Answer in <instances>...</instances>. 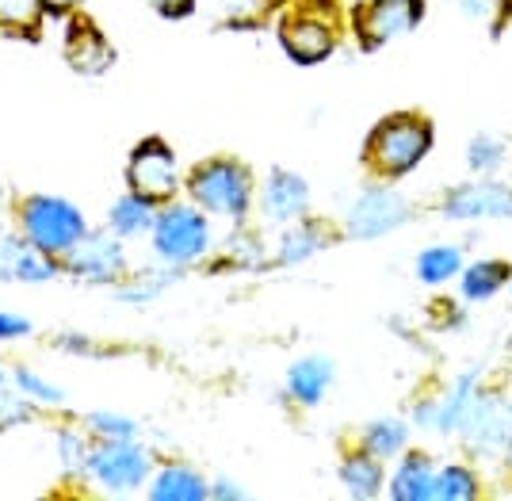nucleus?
<instances>
[{
	"instance_id": "obj_1",
	"label": "nucleus",
	"mask_w": 512,
	"mask_h": 501,
	"mask_svg": "<svg viewBox=\"0 0 512 501\" xmlns=\"http://www.w3.org/2000/svg\"><path fill=\"white\" fill-rule=\"evenodd\" d=\"M432 150V127L421 115H390L367 138V165L383 176H406Z\"/></svg>"
},
{
	"instance_id": "obj_2",
	"label": "nucleus",
	"mask_w": 512,
	"mask_h": 501,
	"mask_svg": "<svg viewBox=\"0 0 512 501\" xmlns=\"http://www.w3.org/2000/svg\"><path fill=\"white\" fill-rule=\"evenodd\" d=\"M20 222H23V241L35 245L39 253H50V257H65L88 234L85 215L69 199H58V196L27 199L20 211Z\"/></svg>"
},
{
	"instance_id": "obj_3",
	"label": "nucleus",
	"mask_w": 512,
	"mask_h": 501,
	"mask_svg": "<svg viewBox=\"0 0 512 501\" xmlns=\"http://www.w3.org/2000/svg\"><path fill=\"white\" fill-rule=\"evenodd\" d=\"M188 192L203 211L241 222L249 215V203H253V180L237 161L214 157V161H203L199 169H192Z\"/></svg>"
},
{
	"instance_id": "obj_4",
	"label": "nucleus",
	"mask_w": 512,
	"mask_h": 501,
	"mask_svg": "<svg viewBox=\"0 0 512 501\" xmlns=\"http://www.w3.org/2000/svg\"><path fill=\"white\" fill-rule=\"evenodd\" d=\"M211 249V226L195 207H169L153 218V253L169 264H192Z\"/></svg>"
},
{
	"instance_id": "obj_5",
	"label": "nucleus",
	"mask_w": 512,
	"mask_h": 501,
	"mask_svg": "<svg viewBox=\"0 0 512 501\" xmlns=\"http://www.w3.org/2000/svg\"><path fill=\"white\" fill-rule=\"evenodd\" d=\"M459 433L467 440V448L493 459L512 444V402L501 394H474V402L459 421Z\"/></svg>"
},
{
	"instance_id": "obj_6",
	"label": "nucleus",
	"mask_w": 512,
	"mask_h": 501,
	"mask_svg": "<svg viewBox=\"0 0 512 501\" xmlns=\"http://www.w3.org/2000/svg\"><path fill=\"white\" fill-rule=\"evenodd\" d=\"M88 471L111 494H130L134 486L150 479V452L138 448L134 440H104L100 448H92Z\"/></svg>"
},
{
	"instance_id": "obj_7",
	"label": "nucleus",
	"mask_w": 512,
	"mask_h": 501,
	"mask_svg": "<svg viewBox=\"0 0 512 501\" xmlns=\"http://www.w3.org/2000/svg\"><path fill=\"white\" fill-rule=\"evenodd\" d=\"M127 184L134 196L150 199V203H161V199L176 196V188H180V169H176V157H172L169 142L146 138L138 150L130 153Z\"/></svg>"
},
{
	"instance_id": "obj_8",
	"label": "nucleus",
	"mask_w": 512,
	"mask_h": 501,
	"mask_svg": "<svg viewBox=\"0 0 512 501\" xmlns=\"http://www.w3.org/2000/svg\"><path fill=\"white\" fill-rule=\"evenodd\" d=\"M406 218H409V199L402 192H394V188H386V184H375V188L360 192V199L352 203L344 226H348L352 238H379V234L398 230Z\"/></svg>"
},
{
	"instance_id": "obj_9",
	"label": "nucleus",
	"mask_w": 512,
	"mask_h": 501,
	"mask_svg": "<svg viewBox=\"0 0 512 501\" xmlns=\"http://www.w3.org/2000/svg\"><path fill=\"white\" fill-rule=\"evenodd\" d=\"M65 268L81 280H92V284H115L127 268V257H123L119 241L104 238V234H85L65 253Z\"/></svg>"
},
{
	"instance_id": "obj_10",
	"label": "nucleus",
	"mask_w": 512,
	"mask_h": 501,
	"mask_svg": "<svg viewBox=\"0 0 512 501\" xmlns=\"http://www.w3.org/2000/svg\"><path fill=\"white\" fill-rule=\"evenodd\" d=\"M425 20L421 0H371L360 12V35L367 46H383L398 35H409Z\"/></svg>"
},
{
	"instance_id": "obj_11",
	"label": "nucleus",
	"mask_w": 512,
	"mask_h": 501,
	"mask_svg": "<svg viewBox=\"0 0 512 501\" xmlns=\"http://www.w3.org/2000/svg\"><path fill=\"white\" fill-rule=\"evenodd\" d=\"M448 218H512V188L505 184H463L444 203Z\"/></svg>"
},
{
	"instance_id": "obj_12",
	"label": "nucleus",
	"mask_w": 512,
	"mask_h": 501,
	"mask_svg": "<svg viewBox=\"0 0 512 501\" xmlns=\"http://www.w3.org/2000/svg\"><path fill=\"white\" fill-rule=\"evenodd\" d=\"M279 39H283L287 54L295 62L314 66V62H325L329 50H333V27L325 20H318V16H287Z\"/></svg>"
},
{
	"instance_id": "obj_13",
	"label": "nucleus",
	"mask_w": 512,
	"mask_h": 501,
	"mask_svg": "<svg viewBox=\"0 0 512 501\" xmlns=\"http://www.w3.org/2000/svg\"><path fill=\"white\" fill-rule=\"evenodd\" d=\"M474 394H478V371H474V375H463L448 394H436L432 402L417 406V425H425V429H440V433L459 429V421H463L467 406L474 402Z\"/></svg>"
},
{
	"instance_id": "obj_14",
	"label": "nucleus",
	"mask_w": 512,
	"mask_h": 501,
	"mask_svg": "<svg viewBox=\"0 0 512 501\" xmlns=\"http://www.w3.org/2000/svg\"><path fill=\"white\" fill-rule=\"evenodd\" d=\"M306 207H310V188H306L302 176L283 173V169L268 176V184H264V215L272 222H299L306 215Z\"/></svg>"
},
{
	"instance_id": "obj_15",
	"label": "nucleus",
	"mask_w": 512,
	"mask_h": 501,
	"mask_svg": "<svg viewBox=\"0 0 512 501\" xmlns=\"http://www.w3.org/2000/svg\"><path fill=\"white\" fill-rule=\"evenodd\" d=\"M394 501H432L436 498V467L425 456H406L390 479Z\"/></svg>"
},
{
	"instance_id": "obj_16",
	"label": "nucleus",
	"mask_w": 512,
	"mask_h": 501,
	"mask_svg": "<svg viewBox=\"0 0 512 501\" xmlns=\"http://www.w3.org/2000/svg\"><path fill=\"white\" fill-rule=\"evenodd\" d=\"M333 383V364L325 356H306L287 375V391L299 406H318Z\"/></svg>"
},
{
	"instance_id": "obj_17",
	"label": "nucleus",
	"mask_w": 512,
	"mask_h": 501,
	"mask_svg": "<svg viewBox=\"0 0 512 501\" xmlns=\"http://www.w3.org/2000/svg\"><path fill=\"white\" fill-rule=\"evenodd\" d=\"M207 494H211L207 482L199 479L192 467H161L150 486L153 501H203Z\"/></svg>"
},
{
	"instance_id": "obj_18",
	"label": "nucleus",
	"mask_w": 512,
	"mask_h": 501,
	"mask_svg": "<svg viewBox=\"0 0 512 501\" xmlns=\"http://www.w3.org/2000/svg\"><path fill=\"white\" fill-rule=\"evenodd\" d=\"M341 482L352 498H375L383 490V459L371 456L367 448L348 456L341 467Z\"/></svg>"
},
{
	"instance_id": "obj_19",
	"label": "nucleus",
	"mask_w": 512,
	"mask_h": 501,
	"mask_svg": "<svg viewBox=\"0 0 512 501\" xmlns=\"http://www.w3.org/2000/svg\"><path fill=\"white\" fill-rule=\"evenodd\" d=\"M65 54H69V66L81 69V73H100V69L111 66V46H107L104 35H96L92 27L73 31V35H69V46H65Z\"/></svg>"
},
{
	"instance_id": "obj_20",
	"label": "nucleus",
	"mask_w": 512,
	"mask_h": 501,
	"mask_svg": "<svg viewBox=\"0 0 512 501\" xmlns=\"http://www.w3.org/2000/svg\"><path fill=\"white\" fill-rule=\"evenodd\" d=\"M111 230L119 234V238H138V234H146L153 230V203L142 196H123L115 199V207H111Z\"/></svg>"
},
{
	"instance_id": "obj_21",
	"label": "nucleus",
	"mask_w": 512,
	"mask_h": 501,
	"mask_svg": "<svg viewBox=\"0 0 512 501\" xmlns=\"http://www.w3.org/2000/svg\"><path fill=\"white\" fill-rule=\"evenodd\" d=\"M505 284H509V264L501 261H478L463 272V295H467L470 303L493 299Z\"/></svg>"
},
{
	"instance_id": "obj_22",
	"label": "nucleus",
	"mask_w": 512,
	"mask_h": 501,
	"mask_svg": "<svg viewBox=\"0 0 512 501\" xmlns=\"http://www.w3.org/2000/svg\"><path fill=\"white\" fill-rule=\"evenodd\" d=\"M406 440H409L406 421H398V417H383V421H371V425H367V433H363V448H367L371 456L390 459L406 448Z\"/></svg>"
},
{
	"instance_id": "obj_23",
	"label": "nucleus",
	"mask_w": 512,
	"mask_h": 501,
	"mask_svg": "<svg viewBox=\"0 0 512 501\" xmlns=\"http://www.w3.org/2000/svg\"><path fill=\"white\" fill-rule=\"evenodd\" d=\"M459 272H463V253L455 245H432L417 261V276L425 284H444V280L459 276Z\"/></svg>"
},
{
	"instance_id": "obj_24",
	"label": "nucleus",
	"mask_w": 512,
	"mask_h": 501,
	"mask_svg": "<svg viewBox=\"0 0 512 501\" xmlns=\"http://www.w3.org/2000/svg\"><path fill=\"white\" fill-rule=\"evenodd\" d=\"M321 230L314 226H291L283 238H279V261L283 264H299V261H310L314 253L321 249Z\"/></svg>"
},
{
	"instance_id": "obj_25",
	"label": "nucleus",
	"mask_w": 512,
	"mask_h": 501,
	"mask_svg": "<svg viewBox=\"0 0 512 501\" xmlns=\"http://www.w3.org/2000/svg\"><path fill=\"white\" fill-rule=\"evenodd\" d=\"M478 494V482L467 467H444L436 471V498L440 501H470Z\"/></svg>"
},
{
	"instance_id": "obj_26",
	"label": "nucleus",
	"mask_w": 512,
	"mask_h": 501,
	"mask_svg": "<svg viewBox=\"0 0 512 501\" xmlns=\"http://www.w3.org/2000/svg\"><path fill=\"white\" fill-rule=\"evenodd\" d=\"M43 20V0H0V27L4 31H27Z\"/></svg>"
},
{
	"instance_id": "obj_27",
	"label": "nucleus",
	"mask_w": 512,
	"mask_h": 501,
	"mask_svg": "<svg viewBox=\"0 0 512 501\" xmlns=\"http://www.w3.org/2000/svg\"><path fill=\"white\" fill-rule=\"evenodd\" d=\"M467 161H470V169L490 173V169H497V165L505 161V142H497L490 134H478L467 146Z\"/></svg>"
},
{
	"instance_id": "obj_28",
	"label": "nucleus",
	"mask_w": 512,
	"mask_h": 501,
	"mask_svg": "<svg viewBox=\"0 0 512 501\" xmlns=\"http://www.w3.org/2000/svg\"><path fill=\"white\" fill-rule=\"evenodd\" d=\"M88 429L96 436H107V440H134L138 436V425L119 414H88Z\"/></svg>"
},
{
	"instance_id": "obj_29",
	"label": "nucleus",
	"mask_w": 512,
	"mask_h": 501,
	"mask_svg": "<svg viewBox=\"0 0 512 501\" xmlns=\"http://www.w3.org/2000/svg\"><path fill=\"white\" fill-rule=\"evenodd\" d=\"M16 387H20L23 398H31V402H43V406H62V391H54L50 383H43L39 375H31V371H16Z\"/></svg>"
},
{
	"instance_id": "obj_30",
	"label": "nucleus",
	"mask_w": 512,
	"mask_h": 501,
	"mask_svg": "<svg viewBox=\"0 0 512 501\" xmlns=\"http://www.w3.org/2000/svg\"><path fill=\"white\" fill-rule=\"evenodd\" d=\"M58 452H62V463L69 467V471H85L88 456H92V452L85 448V436H77V433L58 436Z\"/></svg>"
},
{
	"instance_id": "obj_31",
	"label": "nucleus",
	"mask_w": 512,
	"mask_h": 501,
	"mask_svg": "<svg viewBox=\"0 0 512 501\" xmlns=\"http://www.w3.org/2000/svg\"><path fill=\"white\" fill-rule=\"evenodd\" d=\"M27 249V241L20 238H0V280H16V268Z\"/></svg>"
},
{
	"instance_id": "obj_32",
	"label": "nucleus",
	"mask_w": 512,
	"mask_h": 501,
	"mask_svg": "<svg viewBox=\"0 0 512 501\" xmlns=\"http://www.w3.org/2000/svg\"><path fill=\"white\" fill-rule=\"evenodd\" d=\"M169 284H172V276H153V280H146V284L127 287V291H123V299H127V303H142V299H153L157 291H165Z\"/></svg>"
},
{
	"instance_id": "obj_33",
	"label": "nucleus",
	"mask_w": 512,
	"mask_h": 501,
	"mask_svg": "<svg viewBox=\"0 0 512 501\" xmlns=\"http://www.w3.org/2000/svg\"><path fill=\"white\" fill-rule=\"evenodd\" d=\"M27 333H31V322H27V318H16V314H0V341L27 337Z\"/></svg>"
},
{
	"instance_id": "obj_34",
	"label": "nucleus",
	"mask_w": 512,
	"mask_h": 501,
	"mask_svg": "<svg viewBox=\"0 0 512 501\" xmlns=\"http://www.w3.org/2000/svg\"><path fill=\"white\" fill-rule=\"evenodd\" d=\"M150 4L161 16H172V20H176V16H188V12H192L195 0H150Z\"/></svg>"
},
{
	"instance_id": "obj_35",
	"label": "nucleus",
	"mask_w": 512,
	"mask_h": 501,
	"mask_svg": "<svg viewBox=\"0 0 512 501\" xmlns=\"http://www.w3.org/2000/svg\"><path fill=\"white\" fill-rule=\"evenodd\" d=\"M493 4H497V0H463V12H467V16H478V20H482V16H490Z\"/></svg>"
},
{
	"instance_id": "obj_36",
	"label": "nucleus",
	"mask_w": 512,
	"mask_h": 501,
	"mask_svg": "<svg viewBox=\"0 0 512 501\" xmlns=\"http://www.w3.org/2000/svg\"><path fill=\"white\" fill-rule=\"evenodd\" d=\"M211 494L214 498H241V490H234V482H218Z\"/></svg>"
},
{
	"instance_id": "obj_37",
	"label": "nucleus",
	"mask_w": 512,
	"mask_h": 501,
	"mask_svg": "<svg viewBox=\"0 0 512 501\" xmlns=\"http://www.w3.org/2000/svg\"><path fill=\"white\" fill-rule=\"evenodd\" d=\"M46 8H73V4H81V0H43Z\"/></svg>"
},
{
	"instance_id": "obj_38",
	"label": "nucleus",
	"mask_w": 512,
	"mask_h": 501,
	"mask_svg": "<svg viewBox=\"0 0 512 501\" xmlns=\"http://www.w3.org/2000/svg\"><path fill=\"white\" fill-rule=\"evenodd\" d=\"M509 463H512V444H509Z\"/></svg>"
},
{
	"instance_id": "obj_39",
	"label": "nucleus",
	"mask_w": 512,
	"mask_h": 501,
	"mask_svg": "<svg viewBox=\"0 0 512 501\" xmlns=\"http://www.w3.org/2000/svg\"><path fill=\"white\" fill-rule=\"evenodd\" d=\"M0 199H4V192H0Z\"/></svg>"
}]
</instances>
